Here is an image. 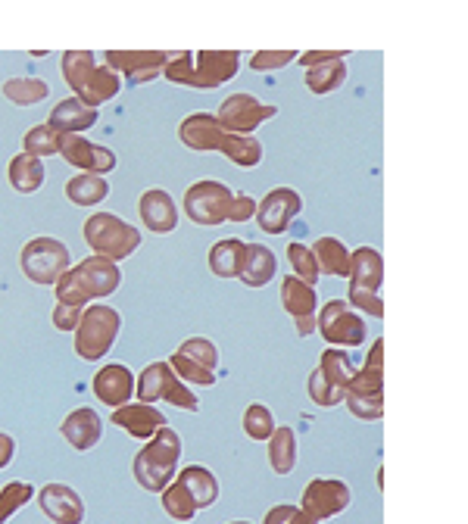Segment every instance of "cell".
<instances>
[{"instance_id": "cb8c5ba5", "label": "cell", "mask_w": 468, "mask_h": 524, "mask_svg": "<svg viewBox=\"0 0 468 524\" xmlns=\"http://www.w3.org/2000/svg\"><path fill=\"white\" fill-rule=\"evenodd\" d=\"M281 306H284V312H288L294 322L316 319L319 294H316V287H312V284L288 275V278H281Z\"/></svg>"}, {"instance_id": "3957f363", "label": "cell", "mask_w": 468, "mask_h": 524, "mask_svg": "<svg viewBox=\"0 0 468 524\" xmlns=\"http://www.w3.org/2000/svg\"><path fill=\"white\" fill-rule=\"evenodd\" d=\"M60 69H63V82L91 110H97L100 103L113 100L122 91V78L110 66H100L88 50H69V54H63Z\"/></svg>"}, {"instance_id": "d590c367", "label": "cell", "mask_w": 468, "mask_h": 524, "mask_svg": "<svg viewBox=\"0 0 468 524\" xmlns=\"http://www.w3.org/2000/svg\"><path fill=\"white\" fill-rule=\"evenodd\" d=\"M60 138L63 135H57V131L44 122V125H32L25 131L22 147L29 156H35V160H47V156H60Z\"/></svg>"}, {"instance_id": "9a60e30c", "label": "cell", "mask_w": 468, "mask_h": 524, "mask_svg": "<svg viewBox=\"0 0 468 524\" xmlns=\"http://www.w3.org/2000/svg\"><path fill=\"white\" fill-rule=\"evenodd\" d=\"M60 156L75 166V169H82L88 175H110L116 172V153L110 147H103V144H94L82 135H63L60 138Z\"/></svg>"}, {"instance_id": "ac0fdd59", "label": "cell", "mask_w": 468, "mask_h": 524, "mask_svg": "<svg viewBox=\"0 0 468 524\" xmlns=\"http://www.w3.org/2000/svg\"><path fill=\"white\" fill-rule=\"evenodd\" d=\"M113 425L135 440H150L156 431L169 425V418L150 403H125L113 409Z\"/></svg>"}, {"instance_id": "bcb514c9", "label": "cell", "mask_w": 468, "mask_h": 524, "mask_svg": "<svg viewBox=\"0 0 468 524\" xmlns=\"http://www.w3.org/2000/svg\"><path fill=\"white\" fill-rule=\"evenodd\" d=\"M347 409L362 418V422H378V418L384 415V400H362V397H344Z\"/></svg>"}, {"instance_id": "7a4b0ae2", "label": "cell", "mask_w": 468, "mask_h": 524, "mask_svg": "<svg viewBox=\"0 0 468 524\" xmlns=\"http://www.w3.org/2000/svg\"><path fill=\"white\" fill-rule=\"evenodd\" d=\"M119 284H122V269L116 262L103 259V256H88L60 275L54 291H57V303L85 306L91 300L113 297L119 291Z\"/></svg>"}, {"instance_id": "7bdbcfd3", "label": "cell", "mask_w": 468, "mask_h": 524, "mask_svg": "<svg viewBox=\"0 0 468 524\" xmlns=\"http://www.w3.org/2000/svg\"><path fill=\"white\" fill-rule=\"evenodd\" d=\"M32 496H35V487L25 484V481L7 484L4 490H0V524H7V518H10L13 512H19L25 503L32 500Z\"/></svg>"}, {"instance_id": "681fc988", "label": "cell", "mask_w": 468, "mask_h": 524, "mask_svg": "<svg viewBox=\"0 0 468 524\" xmlns=\"http://www.w3.org/2000/svg\"><path fill=\"white\" fill-rule=\"evenodd\" d=\"M334 60H347V50H309V54H300L297 63L303 69L322 66V63H334Z\"/></svg>"}, {"instance_id": "484cf974", "label": "cell", "mask_w": 468, "mask_h": 524, "mask_svg": "<svg viewBox=\"0 0 468 524\" xmlns=\"http://www.w3.org/2000/svg\"><path fill=\"white\" fill-rule=\"evenodd\" d=\"M210 272L216 278H241L244 259H247V244L238 238H225L219 244L210 247Z\"/></svg>"}, {"instance_id": "4316f807", "label": "cell", "mask_w": 468, "mask_h": 524, "mask_svg": "<svg viewBox=\"0 0 468 524\" xmlns=\"http://www.w3.org/2000/svg\"><path fill=\"white\" fill-rule=\"evenodd\" d=\"M278 275V259L266 244H247V259L241 269V281L247 287H266Z\"/></svg>"}, {"instance_id": "f5cc1de1", "label": "cell", "mask_w": 468, "mask_h": 524, "mask_svg": "<svg viewBox=\"0 0 468 524\" xmlns=\"http://www.w3.org/2000/svg\"><path fill=\"white\" fill-rule=\"evenodd\" d=\"M288 524H319V521H312V518H309V515H306V512H303V509L297 506V512H294V518H291Z\"/></svg>"}, {"instance_id": "8fae6325", "label": "cell", "mask_w": 468, "mask_h": 524, "mask_svg": "<svg viewBox=\"0 0 468 524\" xmlns=\"http://www.w3.org/2000/svg\"><path fill=\"white\" fill-rule=\"evenodd\" d=\"M275 116H278L275 103H263L256 94L238 91V94H228L219 103L216 122L222 125V131H228V135H253L259 125Z\"/></svg>"}, {"instance_id": "f6af8a7d", "label": "cell", "mask_w": 468, "mask_h": 524, "mask_svg": "<svg viewBox=\"0 0 468 524\" xmlns=\"http://www.w3.org/2000/svg\"><path fill=\"white\" fill-rule=\"evenodd\" d=\"M347 303L359 312H366V316L372 319H381L384 316V300L381 294H366V291H356V287H350L347 291Z\"/></svg>"}, {"instance_id": "277c9868", "label": "cell", "mask_w": 468, "mask_h": 524, "mask_svg": "<svg viewBox=\"0 0 468 524\" xmlns=\"http://www.w3.org/2000/svg\"><path fill=\"white\" fill-rule=\"evenodd\" d=\"M178 462H181V437L172 425H166L135 456V481L150 493H163L175 481Z\"/></svg>"}, {"instance_id": "4fadbf2b", "label": "cell", "mask_w": 468, "mask_h": 524, "mask_svg": "<svg viewBox=\"0 0 468 524\" xmlns=\"http://www.w3.org/2000/svg\"><path fill=\"white\" fill-rule=\"evenodd\" d=\"M169 54L163 50H107L103 66H110L116 75L132 78V85H147L163 75Z\"/></svg>"}, {"instance_id": "f546056e", "label": "cell", "mask_w": 468, "mask_h": 524, "mask_svg": "<svg viewBox=\"0 0 468 524\" xmlns=\"http://www.w3.org/2000/svg\"><path fill=\"white\" fill-rule=\"evenodd\" d=\"M269 465L275 475H291V471L297 468V434L294 428H275L272 437H269Z\"/></svg>"}, {"instance_id": "c3c4849f", "label": "cell", "mask_w": 468, "mask_h": 524, "mask_svg": "<svg viewBox=\"0 0 468 524\" xmlns=\"http://www.w3.org/2000/svg\"><path fill=\"white\" fill-rule=\"evenodd\" d=\"M256 216V200L250 194H234V203H231V213H228V222L234 225H244Z\"/></svg>"}, {"instance_id": "9c48e42d", "label": "cell", "mask_w": 468, "mask_h": 524, "mask_svg": "<svg viewBox=\"0 0 468 524\" xmlns=\"http://www.w3.org/2000/svg\"><path fill=\"white\" fill-rule=\"evenodd\" d=\"M185 216L200 225V228H216L222 222H228V213H231V203H234V194L228 185L216 178H203L197 185H191L185 191Z\"/></svg>"}, {"instance_id": "2e32d148", "label": "cell", "mask_w": 468, "mask_h": 524, "mask_svg": "<svg viewBox=\"0 0 468 524\" xmlns=\"http://www.w3.org/2000/svg\"><path fill=\"white\" fill-rule=\"evenodd\" d=\"M178 138L194 153H222L225 131H222V125L216 122L213 113H191V116L181 119Z\"/></svg>"}, {"instance_id": "e0dca14e", "label": "cell", "mask_w": 468, "mask_h": 524, "mask_svg": "<svg viewBox=\"0 0 468 524\" xmlns=\"http://www.w3.org/2000/svg\"><path fill=\"white\" fill-rule=\"evenodd\" d=\"M94 393L100 403H107L110 409L125 406L135 397V372L122 362H110L94 375Z\"/></svg>"}, {"instance_id": "816d5d0a", "label": "cell", "mask_w": 468, "mask_h": 524, "mask_svg": "<svg viewBox=\"0 0 468 524\" xmlns=\"http://www.w3.org/2000/svg\"><path fill=\"white\" fill-rule=\"evenodd\" d=\"M16 456V440L10 434H0V468H7Z\"/></svg>"}, {"instance_id": "f907efd6", "label": "cell", "mask_w": 468, "mask_h": 524, "mask_svg": "<svg viewBox=\"0 0 468 524\" xmlns=\"http://www.w3.org/2000/svg\"><path fill=\"white\" fill-rule=\"evenodd\" d=\"M294 512H297V506H291V503H278V506H272V509L266 512L263 524H288V521L294 518Z\"/></svg>"}, {"instance_id": "7c38bea8", "label": "cell", "mask_w": 468, "mask_h": 524, "mask_svg": "<svg viewBox=\"0 0 468 524\" xmlns=\"http://www.w3.org/2000/svg\"><path fill=\"white\" fill-rule=\"evenodd\" d=\"M353 503L350 484H344L341 478H312L303 490L300 509L312 518V521H328L334 515L347 512Z\"/></svg>"}, {"instance_id": "52a82bcc", "label": "cell", "mask_w": 468, "mask_h": 524, "mask_svg": "<svg viewBox=\"0 0 468 524\" xmlns=\"http://www.w3.org/2000/svg\"><path fill=\"white\" fill-rule=\"evenodd\" d=\"M135 393L138 403H172L185 412H200V400L194 397V390L172 372L169 362H150L135 378Z\"/></svg>"}, {"instance_id": "f1b7e54d", "label": "cell", "mask_w": 468, "mask_h": 524, "mask_svg": "<svg viewBox=\"0 0 468 524\" xmlns=\"http://www.w3.org/2000/svg\"><path fill=\"white\" fill-rule=\"evenodd\" d=\"M7 178H10V188L19 194H35L44 185V163L35 160L29 153H16L10 166H7Z\"/></svg>"}, {"instance_id": "ee69618b", "label": "cell", "mask_w": 468, "mask_h": 524, "mask_svg": "<svg viewBox=\"0 0 468 524\" xmlns=\"http://www.w3.org/2000/svg\"><path fill=\"white\" fill-rule=\"evenodd\" d=\"M297 60L294 50H256L250 57V69L253 72H275V69H284Z\"/></svg>"}, {"instance_id": "6da1fadb", "label": "cell", "mask_w": 468, "mask_h": 524, "mask_svg": "<svg viewBox=\"0 0 468 524\" xmlns=\"http://www.w3.org/2000/svg\"><path fill=\"white\" fill-rule=\"evenodd\" d=\"M241 69V54L238 50H200L197 57L191 54H175L169 57L163 78L172 85H185L197 91H213L231 82Z\"/></svg>"}, {"instance_id": "83f0119b", "label": "cell", "mask_w": 468, "mask_h": 524, "mask_svg": "<svg viewBox=\"0 0 468 524\" xmlns=\"http://www.w3.org/2000/svg\"><path fill=\"white\" fill-rule=\"evenodd\" d=\"M312 256H316L319 272L331 275V278H347L350 275V250L344 241L337 238H319L316 247H309Z\"/></svg>"}, {"instance_id": "44dd1931", "label": "cell", "mask_w": 468, "mask_h": 524, "mask_svg": "<svg viewBox=\"0 0 468 524\" xmlns=\"http://www.w3.org/2000/svg\"><path fill=\"white\" fill-rule=\"evenodd\" d=\"M60 431H63V437L69 440L72 450L88 453L91 447H97L100 437H103V418H100L94 409L82 406V409H75V412L66 415V422H63Z\"/></svg>"}, {"instance_id": "ffe728a7", "label": "cell", "mask_w": 468, "mask_h": 524, "mask_svg": "<svg viewBox=\"0 0 468 524\" xmlns=\"http://www.w3.org/2000/svg\"><path fill=\"white\" fill-rule=\"evenodd\" d=\"M41 509L54 524H82L85 521L82 496L66 484H47L41 490Z\"/></svg>"}, {"instance_id": "603a6c76", "label": "cell", "mask_w": 468, "mask_h": 524, "mask_svg": "<svg viewBox=\"0 0 468 524\" xmlns=\"http://www.w3.org/2000/svg\"><path fill=\"white\" fill-rule=\"evenodd\" d=\"M47 125L57 131V135H82V131L97 125V110L85 107L78 97H66L60 100L54 110H50Z\"/></svg>"}, {"instance_id": "60d3db41", "label": "cell", "mask_w": 468, "mask_h": 524, "mask_svg": "<svg viewBox=\"0 0 468 524\" xmlns=\"http://www.w3.org/2000/svg\"><path fill=\"white\" fill-rule=\"evenodd\" d=\"M169 365H172V372H175L181 381H185L188 387H216V372H206V369H200L197 362L185 359L181 353H172Z\"/></svg>"}, {"instance_id": "d4e9b609", "label": "cell", "mask_w": 468, "mask_h": 524, "mask_svg": "<svg viewBox=\"0 0 468 524\" xmlns=\"http://www.w3.org/2000/svg\"><path fill=\"white\" fill-rule=\"evenodd\" d=\"M175 481L191 493V500H194L197 512H200V509H210V506L219 503V478H216L206 465H188V468H181Z\"/></svg>"}, {"instance_id": "836d02e7", "label": "cell", "mask_w": 468, "mask_h": 524, "mask_svg": "<svg viewBox=\"0 0 468 524\" xmlns=\"http://www.w3.org/2000/svg\"><path fill=\"white\" fill-rule=\"evenodd\" d=\"M316 369H319L322 378H325L328 384H334L337 390H347V384H350L353 375H356L350 353H341L337 347H328V350L322 353V359H319Z\"/></svg>"}, {"instance_id": "d6986e66", "label": "cell", "mask_w": 468, "mask_h": 524, "mask_svg": "<svg viewBox=\"0 0 468 524\" xmlns=\"http://www.w3.org/2000/svg\"><path fill=\"white\" fill-rule=\"evenodd\" d=\"M138 216L153 234H172L178 228V206L163 188H150L138 197Z\"/></svg>"}, {"instance_id": "8d00e7d4", "label": "cell", "mask_w": 468, "mask_h": 524, "mask_svg": "<svg viewBox=\"0 0 468 524\" xmlns=\"http://www.w3.org/2000/svg\"><path fill=\"white\" fill-rule=\"evenodd\" d=\"M275 428H278V425H275V415H272V409H269L266 403H250V406L244 409V434H247L250 440L266 443V440L272 437Z\"/></svg>"}, {"instance_id": "ab89813d", "label": "cell", "mask_w": 468, "mask_h": 524, "mask_svg": "<svg viewBox=\"0 0 468 524\" xmlns=\"http://www.w3.org/2000/svg\"><path fill=\"white\" fill-rule=\"evenodd\" d=\"M288 262H291V269H294V278H300V281H306L312 287L319 284L322 272L316 266V256H312V250L306 244H300V241L288 244Z\"/></svg>"}, {"instance_id": "7402d4cb", "label": "cell", "mask_w": 468, "mask_h": 524, "mask_svg": "<svg viewBox=\"0 0 468 524\" xmlns=\"http://www.w3.org/2000/svg\"><path fill=\"white\" fill-rule=\"evenodd\" d=\"M350 287L366 294H378L384 281V259L375 247H359L350 250Z\"/></svg>"}, {"instance_id": "5b68a950", "label": "cell", "mask_w": 468, "mask_h": 524, "mask_svg": "<svg viewBox=\"0 0 468 524\" xmlns=\"http://www.w3.org/2000/svg\"><path fill=\"white\" fill-rule=\"evenodd\" d=\"M82 234L94 256L110 259L116 266L141 247V228H135L132 222H125L113 213H94L82 225Z\"/></svg>"}, {"instance_id": "4dcf8cb0", "label": "cell", "mask_w": 468, "mask_h": 524, "mask_svg": "<svg viewBox=\"0 0 468 524\" xmlns=\"http://www.w3.org/2000/svg\"><path fill=\"white\" fill-rule=\"evenodd\" d=\"M66 197L75 206H97V203H103L110 197V181L100 178V175L82 172V175H75V178L66 181Z\"/></svg>"}, {"instance_id": "d6a6232c", "label": "cell", "mask_w": 468, "mask_h": 524, "mask_svg": "<svg viewBox=\"0 0 468 524\" xmlns=\"http://www.w3.org/2000/svg\"><path fill=\"white\" fill-rule=\"evenodd\" d=\"M306 88L312 91V94H331V91H337L344 82H347V63L344 60H334V63H322V66H312V69H306Z\"/></svg>"}, {"instance_id": "b9f144b4", "label": "cell", "mask_w": 468, "mask_h": 524, "mask_svg": "<svg viewBox=\"0 0 468 524\" xmlns=\"http://www.w3.org/2000/svg\"><path fill=\"white\" fill-rule=\"evenodd\" d=\"M306 390H309V400L316 403V406H322V409H331V406H341L344 403V390H337L334 384H328L319 369L309 372Z\"/></svg>"}, {"instance_id": "30bf717a", "label": "cell", "mask_w": 468, "mask_h": 524, "mask_svg": "<svg viewBox=\"0 0 468 524\" xmlns=\"http://www.w3.org/2000/svg\"><path fill=\"white\" fill-rule=\"evenodd\" d=\"M72 262V253L63 241L57 238H35L22 247V256H19V266L25 272V278H29L32 284H57L60 275L69 269Z\"/></svg>"}, {"instance_id": "74e56055", "label": "cell", "mask_w": 468, "mask_h": 524, "mask_svg": "<svg viewBox=\"0 0 468 524\" xmlns=\"http://www.w3.org/2000/svg\"><path fill=\"white\" fill-rule=\"evenodd\" d=\"M163 509H166V515L172 518V521H194L197 518V506H194V500H191V493L181 487L178 481H172L166 490H163Z\"/></svg>"}, {"instance_id": "7dc6e473", "label": "cell", "mask_w": 468, "mask_h": 524, "mask_svg": "<svg viewBox=\"0 0 468 524\" xmlns=\"http://www.w3.org/2000/svg\"><path fill=\"white\" fill-rule=\"evenodd\" d=\"M85 306H72V303H57L54 309V328L57 331H75L78 322H82Z\"/></svg>"}, {"instance_id": "ba28073f", "label": "cell", "mask_w": 468, "mask_h": 524, "mask_svg": "<svg viewBox=\"0 0 468 524\" xmlns=\"http://www.w3.org/2000/svg\"><path fill=\"white\" fill-rule=\"evenodd\" d=\"M316 328L337 350H356L366 344V319L347 300H328L319 309Z\"/></svg>"}, {"instance_id": "f35d334b", "label": "cell", "mask_w": 468, "mask_h": 524, "mask_svg": "<svg viewBox=\"0 0 468 524\" xmlns=\"http://www.w3.org/2000/svg\"><path fill=\"white\" fill-rule=\"evenodd\" d=\"M175 353H181L185 359H191V362H197L200 369H206V372H216L219 369V347L213 344L210 337H191V340H185Z\"/></svg>"}, {"instance_id": "db71d44e", "label": "cell", "mask_w": 468, "mask_h": 524, "mask_svg": "<svg viewBox=\"0 0 468 524\" xmlns=\"http://www.w3.org/2000/svg\"><path fill=\"white\" fill-rule=\"evenodd\" d=\"M228 524H250V521H228Z\"/></svg>"}, {"instance_id": "5bb4252c", "label": "cell", "mask_w": 468, "mask_h": 524, "mask_svg": "<svg viewBox=\"0 0 468 524\" xmlns=\"http://www.w3.org/2000/svg\"><path fill=\"white\" fill-rule=\"evenodd\" d=\"M303 213V197L294 188H272L263 200H256V225L266 234H284Z\"/></svg>"}, {"instance_id": "8992f818", "label": "cell", "mask_w": 468, "mask_h": 524, "mask_svg": "<svg viewBox=\"0 0 468 524\" xmlns=\"http://www.w3.org/2000/svg\"><path fill=\"white\" fill-rule=\"evenodd\" d=\"M119 331H122L119 312L107 303H94L82 312V322L75 328V353L85 362H97L113 350Z\"/></svg>"}, {"instance_id": "e575fe53", "label": "cell", "mask_w": 468, "mask_h": 524, "mask_svg": "<svg viewBox=\"0 0 468 524\" xmlns=\"http://www.w3.org/2000/svg\"><path fill=\"white\" fill-rule=\"evenodd\" d=\"M50 85L44 78H7L4 82V97L16 107H35V103L47 100Z\"/></svg>"}, {"instance_id": "1f68e13d", "label": "cell", "mask_w": 468, "mask_h": 524, "mask_svg": "<svg viewBox=\"0 0 468 524\" xmlns=\"http://www.w3.org/2000/svg\"><path fill=\"white\" fill-rule=\"evenodd\" d=\"M222 153L241 169H253V166L263 163V144H259V138H253V135H228L225 131Z\"/></svg>"}]
</instances>
